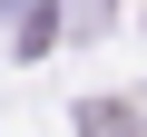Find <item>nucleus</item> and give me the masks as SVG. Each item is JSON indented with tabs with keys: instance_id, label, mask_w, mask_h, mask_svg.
<instances>
[{
	"instance_id": "obj_1",
	"label": "nucleus",
	"mask_w": 147,
	"mask_h": 137,
	"mask_svg": "<svg viewBox=\"0 0 147 137\" xmlns=\"http://www.w3.org/2000/svg\"><path fill=\"white\" fill-rule=\"evenodd\" d=\"M79 127H88V137H147V127H137V108H118V98H108V108L88 98V108H79Z\"/></svg>"
}]
</instances>
